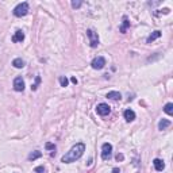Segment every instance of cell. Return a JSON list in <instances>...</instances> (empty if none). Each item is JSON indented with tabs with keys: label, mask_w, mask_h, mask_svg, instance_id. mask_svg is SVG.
<instances>
[{
	"label": "cell",
	"mask_w": 173,
	"mask_h": 173,
	"mask_svg": "<svg viewBox=\"0 0 173 173\" xmlns=\"http://www.w3.org/2000/svg\"><path fill=\"white\" fill-rule=\"evenodd\" d=\"M41 156H42V153H41V152H39V150H35V152H33V153H30L27 158H29V161H34V160L39 158Z\"/></svg>",
	"instance_id": "2e32d148"
},
{
	"label": "cell",
	"mask_w": 173,
	"mask_h": 173,
	"mask_svg": "<svg viewBox=\"0 0 173 173\" xmlns=\"http://www.w3.org/2000/svg\"><path fill=\"white\" fill-rule=\"evenodd\" d=\"M81 4H82L81 2H72V7H73V8H80Z\"/></svg>",
	"instance_id": "7402d4cb"
},
{
	"label": "cell",
	"mask_w": 173,
	"mask_h": 173,
	"mask_svg": "<svg viewBox=\"0 0 173 173\" xmlns=\"http://www.w3.org/2000/svg\"><path fill=\"white\" fill-rule=\"evenodd\" d=\"M41 82V77L37 76V78H35V84L31 85V91H37V88H38V84Z\"/></svg>",
	"instance_id": "d6986e66"
},
{
	"label": "cell",
	"mask_w": 173,
	"mask_h": 173,
	"mask_svg": "<svg viewBox=\"0 0 173 173\" xmlns=\"http://www.w3.org/2000/svg\"><path fill=\"white\" fill-rule=\"evenodd\" d=\"M58 81H60L61 86H68V84H69V80L65 76H61L60 78H58Z\"/></svg>",
	"instance_id": "ac0fdd59"
},
{
	"label": "cell",
	"mask_w": 173,
	"mask_h": 173,
	"mask_svg": "<svg viewBox=\"0 0 173 173\" xmlns=\"http://www.w3.org/2000/svg\"><path fill=\"white\" fill-rule=\"evenodd\" d=\"M104 65H105V58L104 57H96L95 60L91 62V66H92L93 69H96V70L103 69Z\"/></svg>",
	"instance_id": "8992f818"
},
{
	"label": "cell",
	"mask_w": 173,
	"mask_h": 173,
	"mask_svg": "<svg viewBox=\"0 0 173 173\" xmlns=\"http://www.w3.org/2000/svg\"><path fill=\"white\" fill-rule=\"evenodd\" d=\"M111 157H112V145L105 142V143H103V146H101V158L104 161H108V160H111Z\"/></svg>",
	"instance_id": "3957f363"
},
{
	"label": "cell",
	"mask_w": 173,
	"mask_h": 173,
	"mask_svg": "<svg viewBox=\"0 0 173 173\" xmlns=\"http://www.w3.org/2000/svg\"><path fill=\"white\" fill-rule=\"evenodd\" d=\"M123 116L127 122H133L135 119V112L133 111V110H126V111L123 112Z\"/></svg>",
	"instance_id": "9c48e42d"
},
{
	"label": "cell",
	"mask_w": 173,
	"mask_h": 173,
	"mask_svg": "<svg viewBox=\"0 0 173 173\" xmlns=\"http://www.w3.org/2000/svg\"><path fill=\"white\" fill-rule=\"evenodd\" d=\"M34 173H46V169L43 166H37L34 169Z\"/></svg>",
	"instance_id": "44dd1931"
},
{
	"label": "cell",
	"mask_w": 173,
	"mask_h": 173,
	"mask_svg": "<svg viewBox=\"0 0 173 173\" xmlns=\"http://www.w3.org/2000/svg\"><path fill=\"white\" fill-rule=\"evenodd\" d=\"M162 12H164V14H169V8H164Z\"/></svg>",
	"instance_id": "484cf974"
},
{
	"label": "cell",
	"mask_w": 173,
	"mask_h": 173,
	"mask_svg": "<svg viewBox=\"0 0 173 173\" xmlns=\"http://www.w3.org/2000/svg\"><path fill=\"white\" fill-rule=\"evenodd\" d=\"M160 37H161V31L156 30L154 33H152V34L147 37V41H146V42H147V43H152L153 41H156V39H157V38H160Z\"/></svg>",
	"instance_id": "4fadbf2b"
},
{
	"label": "cell",
	"mask_w": 173,
	"mask_h": 173,
	"mask_svg": "<svg viewBox=\"0 0 173 173\" xmlns=\"http://www.w3.org/2000/svg\"><path fill=\"white\" fill-rule=\"evenodd\" d=\"M96 112L99 114L100 116H107L110 112H111V108H110V105L108 104H105V103H100V104H97V107H96Z\"/></svg>",
	"instance_id": "5b68a950"
},
{
	"label": "cell",
	"mask_w": 173,
	"mask_h": 173,
	"mask_svg": "<svg viewBox=\"0 0 173 173\" xmlns=\"http://www.w3.org/2000/svg\"><path fill=\"white\" fill-rule=\"evenodd\" d=\"M86 37L89 38V46L91 48H97V45H99V35H97V33L89 29L86 30Z\"/></svg>",
	"instance_id": "277c9868"
},
{
	"label": "cell",
	"mask_w": 173,
	"mask_h": 173,
	"mask_svg": "<svg viewBox=\"0 0 173 173\" xmlns=\"http://www.w3.org/2000/svg\"><path fill=\"white\" fill-rule=\"evenodd\" d=\"M153 165H154V168H156V171H157V172H162V171H164V168H165L164 161H162V160H160V158H156L154 161H153Z\"/></svg>",
	"instance_id": "ba28073f"
},
{
	"label": "cell",
	"mask_w": 173,
	"mask_h": 173,
	"mask_svg": "<svg viewBox=\"0 0 173 173\" xmlns=\"http://www.w3.org/2000/svg\"><path fill=\"white\" fill-rule=\"evenodd\" d=\"M129 26H130V22H129V19H127V16H123V22H122V26L119 27V30H120V33H126L127 31V29H129Z\"/></svg>",
	"instance_id": "7c38bea8"
},
{
	"label": "cell",
	"mask_w": 173,
	"mask_h": 173,
	"mask_svg": "<svg viewBox=\"0 0 173 173\" xmlns=\"http://www.w3.org/2000/svg\"><path fill=\"white\" fill-rule=\"evenodd\" d=\"M107 97L108 99H111V100H120V97H122V95L118 91H111V92H108L107 93Z\"/></svg>",
	"instance_id": "8fae6325"
},
{
	"label": "cell",
	"mask_w": 173,
	"mask_h": 173,
	"mask_svg": "<svg viewBox=\"0 0 173 173\" xmlns=\"http://www.w3.org/2000/svg\"><path fill=\"white\" fill-rule=\"evenodd\" d=\"M45 147L46 149H48V150H56V145H54V143H52V142H48V143H46L45 145Z\"/></svg>",
	"instance_id": "ffe728a7"
},
{
	"label": "cell",
	"mask_w": 173,
	"mask_h": 173,
	"mask_svg": "<svg viewBox=\"0 0 173 173\" xmlns=\"http://www.w3.org/2000/svg\"><path fill=\"white\" fill-rule=\"evenodd\" d=\"M23 39H25V33L22 30H18L12 37V42H22Z\"/></svg>",
	"instance_id": "30bf717a"
},
{
	"label": "cell",
	"mask_w": 173,
	"mask_h": 173,
	"mask_svg": "<svg viewBox=\"0 0 173 173\" xmlns=\"http://www.w3.org/2000/svg\"><path fill=\"white\" fill-rule=\"evenodd\" d=\"M112 173H120V169H118V168H114V169H112Z\"/></svg>",
	"instance_id": "cb8c5ba5"
},
{
	"label": "cell",
	"mask_w": 173,
	"mask_h": 173,
	"mask_svg": "<svg viewBox=\"0 0 173 173\" xmlns=\"http://www.w3.org/2000/svg\"><path fill=\"white\" fill-rule=\"evenodd\" d=\"M164 111L168 114V115H172L173 114V104L172 103H166L165 104V107H164Z\"/></svg>",
	"instance_id": "e0dca14e"
},
{
	"label": "cell",
	"mask_w": 173,
	"mask_h": 173,
	"mask_svg": "<svg viewBox=\"0 0 173 173\" xmlns=\"http://www.w3.org/2000/svg\"><path fill=\"white\" fill-rule=\"evenodd\" d=\"M123 160H124V156L122 154V153H120V154L118 153V156H116V161H123Z\"/></svg>",
	"instance_id": "603a6c76"
},
{
	"label": "cell",
	"mask_w": 173,
	"mask_h": 173,
	"mask_svg": "<svg viewBox=\"0 0 173 173\" xmlns=\"http://www.w3.org/2000/svg\"><path fill=\"white\" fill-rule=\"evenodd\" d=\"M14 89L18 92H23L25 91V81L22 77H16L14 80Z\"/></svg>",
	"instance_id": "52a82bcc"
},
{
	"label": "cell",
	"mask_w": 173,
	"mask_h": 173,
	"mask_svg": "<svg viewBox=\"0 0 173 173\" xmlns=\"http://www.w3.org/2000/svg\"><path fill=\"white\" fill-rule=\"evenodd\" d=\"M29 14V3L23 2L21 4H18L16 7L14 8V15L16 18H22V16H26Z\"/></svg>",
	"instance_id": "7a4b0ae2"
},
{
	"label": "cell",
	"mask_w": 173,
	"mask_h": 173,
	"mask_svg": "<svg viewBox=\"0 0 173 173\" xmlns=\"http://www.w3.org/2000/svg\"><path fill=\"white\" fill-rule=\"evenodd\" d=\"M70 81H72L73 84H77V78L76 77H72V78H70Z\"/></svg>",
	"instance_id": "d4e9b609"
},
{
	"label": "cell",
	"mask_w": 173,
	"mask_h": 173,
	"mask_svg": "<svg viewBox=\"0 0 173 173\" xmlns=\"http://www.w3.org/2000/svg\"><path fill=\"white\" fill-rule=\"evenodd\" d=\"M84 152H85V145L84 143H76L74 146L70 149V150L66 153V154L62 156V158L61 161L64 164H70V162H74L78 158H81V156L84 154Z\"/></svg>",
	"instance_id": "6da1fadb"
},
{
	"label": "cell",
	"mask_w": 173,
	"mask_h": 173,
	"mask_svg": "<svg viewBox=\"0 0 173 173\" xmlns=\"http://www.w3.org/2000/svg\"><path fill=\"white\" fill-rule=\"evenodd\" d=\"M171 124H172L171 120H168V119H161L160 123H158V129H160V130H165V129H168Z\"/></svg>",
	"instance_id": "5bb4252c"
},
{
	"label": "cell",
	"mask_w": 173,
	"mask_h": 173,
	"mask_svg": "<svg viewBox=\"0 0 173 173\" xmlns=\"http://www.w3.org/2000/svg\"><path fill=\"white\" fill-rule=\"evenodd\" d=\"M12 65H14L16 69H22L23 66H25V61H23L22 58H15V60L12 61Z\"/></svg>",
	"instance_id": "9a60e30c"
}]
</instances>
